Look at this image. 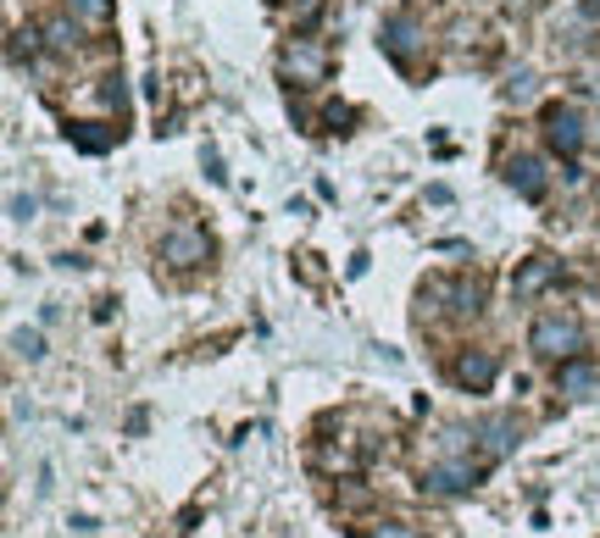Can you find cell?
<instances>
[{
    "instance_id": "cell-13",
    "label": "cell",
    "mask_w": 600,
    "mask_h": 538,
    "mask_svg": "<svg viewBox=\"0 0 600 538\" xmlns=\"http://www.w3.org/2000/svg\"><path fill=\"white\" fill-rule=\"evenodd\" d=\"M73 7V17H84V23H106L112 17V0H67Z\"/></svg>"
},
{
    "instance_id": "cell-6",
    "label": "cell",
    "mask_w": 600,
    "mask_h": 538,
    "mask_svg": "<svg viewBox=\"0 0 600 538\" xmlns=\"http://www.w3.org/2000/svg\"><path fill=\"white\" fill-rule=\"evenodd\" d=\"M495 372H500V367H495V356H489V350L461 356V361H456V383H461V388H473V395H484V388L495 383Z\"/></svg>"
},
{
    "instance_id": "cell-11",
    "label": "cell",
    "mask_w": 600,
    "mask_h": 538,
    "mask_svg": "<svg viewBox=\"0 0 600 538\" xmlns=\"http://www.w3.org/2000/svg\"><path fill=\"white\" fill-rule=\"evenodd\" d=\"M12 356L44 361V333H39V328H12Z\"/></svg>"
},
{
    "instance_id": "cell-10",
    "label": "cell",
    "mask_w": 600,
    "mask_h": 538,
    "mask_svg": "<svg viewBox=\"0 0 600 538\" xmlns=\"http://www.w3.org/2000/svg\"><path fill=\"white\" fill-rule=\"evenodd\" d=\"M550 278H557V267H550L545 256H534V261H528V267H523V272L512 278V289H518V300H528V295H539V289H545Z\"/></svg>"
},
{
    "instance_id": "cell-7",
    "label": "cell",
    "mask_w": 600,
    "mask_h": 538,
    "mask_svg": "<svg viewBox=\"0 0 600 538\" xmlns=\"http://www.w3.org/2000/svg\"><path fill=\"white\" fill-rule=\"evenodd\" d=\"M379 44H384L390 56H411V44H418V23H411V17H384Z\"/></svg>"
},
{
    "instance_id": "cell-3",
    "label": "cell",
    "mask_w": 600,
    "mask_h": 538,
    "mask_svg": "<svg viewBox=\"0 0 600 538\" xmlns=\"http://www.w3.org/2000/svg\"><path fill=\"white\" fill-rule=\"evenodd\" d=\"M478 472H484V466H473V461H434V466L423 472V488H429V495H473Z\"/></svg>"
},
{
    "instance_id": "cell-5",
    "label": "cell",
    "mask_w": 600,
    "mask_h": 538,
    "mask_svg": "<svg viewBox=\"0 0 600 538\" xmlns=\"http://www.w3.org/2000/svg\"><path fill=\"white\" fill-rule=\"evenodd\" d=\"M506 183H512L523 201H545V167H539V156H512V162H506Z\"/></svg>"
},
{
    "instance_id": "cell-12",
    "label": "cell",
    "mask_w": 600,
    "mask_h": 538,
    "mask_svg": "<svg viewBox=\"0 0 600 538\" xmlns=\"http://www.w3.org/2000/svg\"><path fill=\"white\" fill-rule=\"evenodd\" d=\"M7 212H12V222H34V217H39V201H34V194H23V189H12V194H7Z\"/></svg>"
},
{
    "instance_id": "cell-8",
    "label": "cell",
    "mask_w": 600,
    "mask_h": 538,
    "mask_svg": "<svg viewBox=\"0 0 600 538\" xmlns=\"http://www.w3.org/2000/svg\"><path fill=\"white\" fill-rule=\"evenodd\" d=\"M478 438H484V461H500L506 450L518 445V427L506 422V417H489V422L478 427Z\"/></svg>"
},
{
    "instance_id": "cell-2",
    "label": "cell",
    "mask_w": 600,
    "mask_h": 538,
    "mask_svg": "<svg viewBox=\"0 0 600 538\" xmlns=\"http://www.w3.org/2000/svg\"><path fill=\"white\" fill-rule=\"evenodd\" d=\"M545 139H550V151H557V156H578L584 151V117L573 112V106H545Z\"/></svg>"
},
{
    "instance_id": "cell-16",
    "label": "cell",
    "mask_w": 600,
    "mask_h": 538,
    "mask_svg": "<svg viewBox=\"0 0 600 538\" xmlns=\"http://www.w3.org/2000/svg\"><path fill=\"white\" fill-rule=\"evenodd\" d=\"M578 7H584L589 17H600V0H578Z\"/></svg>"
},
{
    "instance_id": "cell-9",
    "label": "cell",
    "mask_w": 600,
    "mask_h": 538,
    "mask_svg": "<svg viewBox=\"0 0 600 538\" xmlns=\"http://www.w3.org/2000/svg\"><path fill=\"white\" fill-rule=\"evenodd\" d=\"M557 383H562V395H573V400H584V395H589V388L600 383V372H595L589 361H578V356H573V361H562V372H557Z\"/></svg>"
},
{
    "instance_id": "cell-4",
    "label": "cell",
    "mask_w": 600,
    "mask_h": 538,
    "mask_svg": "<svg viewBox=\"0 0 600 538\" xmlns=\"http://www.w3.org/2000/svg\"><path fill=\"white\" fill-rule=\"evenodd\" d=\"M206 233H195V228H173L167 239H162V261H173V267H201L206 261Z\"/></svg>"
},
{
    "instance_id": "cell-1",
    "label": "cell",
    "mask_w": 600,
    "mask_h": 538,
    "mask_svg": "<svg viewBox=\"0 0 600 538\" xmlns=\"http://www.w3.org/2000/svg\"><path fill=\"white\" fill-rule=\"evenodd\" d=\"M528 345L545 356V361H573L578 350H584V322L573 317V311H545V317H534V328H528Z\"/></svg>"
},
{
    "instance_id": "cell-15",
    "label": "cell",
    "mask_w": 600,
    "mask_h": 538,
    "mask_svg": "<svg viewBox=\"0 0 600 538\" xmlns=\"http://www.w3.org/2000/svg\"><path fill=\"white\" fill-rule=\"evenodd\" d=\"M373 538H418V533H411V527H406V522H384V527H379V533H373Z\"/></svg>"
},
{
    "instance_id": "cell-14",
    "label": "cell",
    "mask_w": 600,
    "mask_h": 538,
    "mask_svg": "<svg viewBox=\"0 0 600 538\" xmlns=\"http://www.w3.org/2000/svg\"><path fill=\"white\" fill-rule=\"evenodd\" d=\"M506 94H512V101H528V94H534V73H518L512 84H506Z\"/></svg>"
}]
</instances>
